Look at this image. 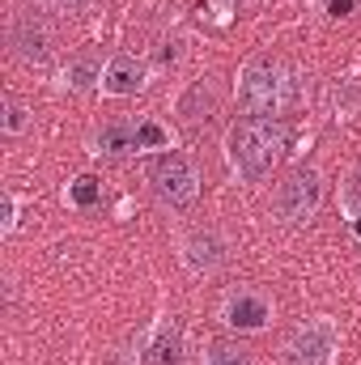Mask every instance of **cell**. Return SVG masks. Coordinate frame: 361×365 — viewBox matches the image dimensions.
<instances>
[{
    "instance_id": "6da1fadb",
    "label": "cell",
    "mask_w": 361,
    "mask_h": 365,
    "mask_svg": "<svg viewBox=\"0 0 361 365\" xmlns=\"http://www.w3.org/2000/svg\"><path fill=\"white\" fill-rule=\"evenodd\" d=\"M289 145V128L280 119H264V115H247L230 128L225 136V153H230V166L243 175V179L260 182L272 175V166L280 162Z\"/></svg>"
},
{
    "instance_id": "7a4b0ae2",
    "label": "cell",
    "mask_w": 361,
    "mask_h": 365,
    "mask_svg": "<svg viewBox=\"0 0 361 365\" xmlns=\"http://www.w3.org/2000/svg\"><path fill=\"white\" fill-rule=\"evenodd\" d=\"M234 98L243 106V115H280L285 102L293 98V73L272 60V56H255L243 73H238V86H234Z\"/></svg>"
},
{
    "instance_id": "3957f363",
    "label": "cell",
    "mask_w": 361,
    "mask_h": 365,
    "mask_svg": "<svg viewBox=\"0 0 361 365\" xmlns=\"http://www.w3.org/2000/svg\"><path fill=\"white\" fill-rule=\"evenodd\" d=\"M149 187H153V195H158L162 204L187 208V204L200 195V170H195V162L183 158V153H162V158L149 162Z\"/></svg>"
},
{
    "instance_id": "277c9868",
    "label": "cell",
    "mask_w": 361,
    "mask_h": 365,
    "mask_svg": "<svg viewBox=\"0 0 361 365\" xmlns=\"http://www.w3.org/2000/svg\"><path fill=\"white\" fill-rule=\"evenodd\" d=\"M323 204V179L310 166H298L289 179L276 187V217L285 225H306Z\"/></svg>"
},
{
    "instance_id": "5b68a950",
    "label": "cell",
    "mask_w": 361,
    "mask_h": 365,
    "mask_svg": "<svg viewBox=\"0 0 361 365\" xmlns=\"http://www.w3.org/2000/svg\"><path fill=\"white\" fill-rule=\"evenodd\" d=\"M332 353H336V323L332 319H310L289 336L285 365H332Z\"/></svg>"
},
{
    "instance_id": "8992f818",
    "label": "cell",
    "mask_w": 361,
    "mask_h": 365,
    "mask_svg": "<svg viewBox=\"0 0 361 365\" xmlns=\"http://www.w3.org/2000/svg\"><path fill=\"white\" fill-rule=\"evenodd\" d=\"M9 47L17 60L26 64H47L51 60V47H56V34L51 26L34 13V9H21L13 21H9Z\"/></svg>"
},
{
    "instance_id": "52a82bcc",
    "label": "cell",
    "mask_w": 361,
    "mask_h": 365,
    "mask_svg": "<svg viewBox=\"0 0 361 365\" xmlns=\"http://www.w3.org/2000/svg\"><path fill=\"white\" fill-rule=\"evenodd\" d=\"M136 149H166V132L158 123H132V119H115L98 132V153L123 158Z\"/></svg>"
},
{
    "instance_id": "ba28073f",
    "label": "cell",
    "mask_w": 361,
    "mask_h": 365,
    "mask_svg": "<svg viewBox=\"0 0 361 365\" xmlns=\"http://www.w3.org/2000/svg\"><path fill=\"white\" fill-rule=\"evenodd\" d=\"M221 319L234 331H260V327H268V319H272V302L264 293H255V289H238V293L225 297Z\"/></svg>"
},
{
    "instance_id": "9c48e42d",
    "label": "cell",
    "mask_w": 361,
    "mask_h": 365,
    "mask_svg": "<svg viewBox=\"0 0 361 365\" xmlns=\"http://www.w3.org/2000/svg\"><path fill=\"white\" fill-rule=\"evenodd\" d=\"M225 259H230V247H225V238H221L217 230H195V234H187V242H183V264H187L191 272L213 276L217 268H225Z\"/></svg>"
},
{
    "instance_id": "30bf717a",
    "label": "cell",
    "mask_w": 361,
    "mask_h": 365,
    "mask_svg": "<svg viewBox=\"0 0 361 365\" xmlns=\"http://www.w3.org/2000/svg\"><path fill=\"white\" fill-rule=\"evenodd\" d=\"M149 81V68L136 60V56H115L106 68H102V90L115 93V98H132V93L145 90Z\"/></svg>"
},
{
    "instance_id": "8fae6325",
    "label": "cell",
    "mask_w": 361,
    "mask_h": 365,
    "mask_svg": "<svg viewBox=\"0 0 361 365\" xmlns=\"http://www.w3.org/2000/svg\"><path fill=\"white\" fill-rule=\"evenodd\" d=\"M217 106H221V93L217 86L204 77V81H191L187 93L179 98V119L187 128H200V123H213V115H217Z\"/></svg>"
},
{
    "instance_id": "7c38bea8",
    "label": "cell",
    "mask_w": 361,
    "mask_h": 365,
    "mask_svg": "<svg viewBox=\"0 0 361 365\" xmlns=\"http://www.w3.org/2000/svg\"><path fill=\"white\" fill-rule=\"evenodd\" d=\"M141 365H183V340H179V331H162V336L149 344V353L141 357Z\"/></svg>"
},
{
    "instance_id": "4fadbf2b",
    "label": "cell",
    "mask_w": 361,
    "mask_h": 365,
    "mask_svg": "<svg viewBox=\"0 0 361 365\" xmlns=\"http://www.w3.org/2000/svg\"><path fill=\"white\" fill-rule=\"evenodd\" d=\"M68 200H73L77 208H93V204L102 200V182L93 179V175H81V179L68 187Z\"/></svg>"
},
{
    "instance_id": "5bb4252c",
    "label": "cell",
    "mask_w": 361,
    "mask_h": 365,
    "mask_svg": "<svg viewBox=\"0 0 361 365\" xmlns=\"http://www.w3.org/2000/svg\"><path fill=\"white\" fill-rule=\"evenodd\" d=\"M208 365H251V361H247V349L243 344H225L221 340V344L208 349Z\"/></svg>"
},
{
    "instance_id": "9a60e30c",
    "label": "cell",
    "mask_w": 361,
    "mask_h": 365,
    "mask_svg": "<svg viewBox=\"0 0 361 365\" xmlns=\"http://www.w3.org/2000/svg\"><path fill=\"white\" fill-rule=\"evenodd\" d=\"M345 212H349L353 221H361V166L349 175V182H345Z\"/></svg>"
},
{
    "instance_id": "2e32d148",
    "label": "cell",
    "mask_w": 361,
    "mask_h": 365,
    "mask_svg": "<svg viewBox=\"0 0 361 365\" xmlns=\"http://www.w3.org/2000/svg\"><path fill=\"white\" fill-rule=\"evenodd\" d=\"M68 77H73L77 90H86V86H93V81H102V68H93V60H77V64L68 68Z\"/></svg>"
},
{
    "instance_id": "e0dca14e",
    "label": "cell",
    "mask_w": 361,
    "mask_h": 365,
    "mask_svg": "<svg viewBox=\"0 0 361 365\" xmlns=\"http://www.w3.org/2000/svg\"><path fill=\"white\" fill-rule=\"evenodd\" d=\"M21 128H26V110L9 98V102H4V132H9V136H17Z\"/></svg>"
},
{
    "instance_id": "ac0fdd59",
    "label": "cell",
    "mask_w": 361,
    "mask_h": 365,
    "mask_svg": "<svg viewBox=\"0 0 361 365\" xmlns=\"http://www.w3.org/2000/svg\"><path fill=\"white\" fill-rule=\"evenodd\" d=\"M39 4H47V9H56V13H81L90 0H39Z\"/></svg>"
}]
</instances>
